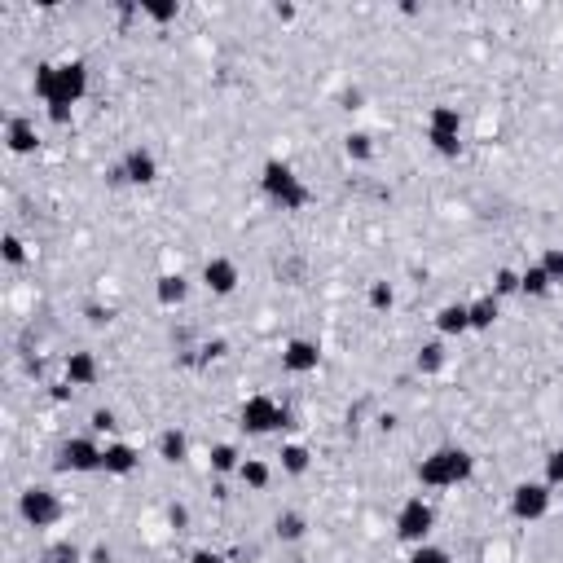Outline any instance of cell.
<instances>
[{
	"instance_id": "6da1fadb",
	"label": "cell",
	"mask_w": 563,
	"mask_h": 563,
	"mask_svg": "<svg viewBox=\"0 0 563 563\" xmlns=\"http://www.w3.org/2000/svg\"><path fill=\"white\" fill-rule=\"evenodd\" d=\"M31 88H36V97L44 102V110H75L88 97V66L80 58L40 62Z\"/></svg>"
},
{
	"instance_id": "7a4b0ae2",
	"label": "cell",
	"mask_w": 563,
	"mask_h": 563,
	"mask_svg": "<svg viewBox=\"0 0 563 563\" xmlns=\"http://www.w3.org/2000/svg\"><path fill=\"white\" fill-rule=\"evenodd\" d=\"M476 476V454L462 445H440L418 462V484L423 489H458Z\"/></svg>"
},
{
	"instance_id": "3957f363",
	"label": "cell",
	"mask_w": 563,
	"mask_h": 563,
	"mask_svg": "<svg viewBox=\"0 0 563 563\" xmlns=\"http://www.w3.org/2000/svg\"><path fill=\"white\" fill-rule=\"evenodd\" d=\"M260 190L269 203H278L282 212H300V207L313 203V190L304 185V176L291 168V163H282V159H269L260 168Z\"/></svg>"
},
{
	"instance_id": "277c9868",
	"label": "cell",
	"mask_w": 563,
	"mask_h": 563,
	"mask_svg": "<svg viewBox=\"0 0 563 563\" xmlns=\"http://www.w3.org/2000/svg\"><path fill=\"white\" fill-rule=\"evenodd\" d=\"M286 423H291V410H286L282 401H273L269 392L247 396V401H242V410H238V427L247 436H273V432H282Z\"/></svg>"
},
{
	"instance_id": "5b68a950",
	"label": "cell",
	"mask_w": 563,
	"mask_h": 563,
	"mask_svg": "<svg viewBox=\"0 0 563 563\" xmlns=\"http://www.w3.org/2000/svg\"><path fill=\"white\" fill-rule=\"evenodd\" d=\"M427 146L445 159H458L462 154V110L458 106H432L427 110Z\"/></svg>"
},
{
	"instance_id": "8992f818",
	"label": "cell",
	"mask_w": 563,
	"mask_h": 563,
	"mask_svg": "<svg viewBox=\"0 0 563 563\" xmlns=\"http://www.w3.org/2000/svg\"><path fill=\"white\" fill-rule=\"evenodd\" d=\"M432 528H436V506L427 502L423 493H414V498L401 502V511H396V537H401L405 546L432 542Z\"/></svg>"
},
{
	"instance_id": "52a82bcc",
	"label": "cell",
	"mask_w": 563,
	"mask_h": 563,
	"mask_svg": "<svg viewBox=\"0 0 563 563\" xmlns=\"http://www.w3.org/2000/svg\"><path fill=\"white\" fill-rule=\"evenodd\" d=\"M102 454H106V445L93 432H88V436H71V440H62V445H58V471H71V476H93V471H102Z\"/></svg>"
},
{
	"instance_id": "ba28073f",
	"label": "cell",
	"mask_w": 563,
	"mask_h": 563,
	"mask_svg": "<svg viewBox=\"0 0 563 563\" xmlns=\"http://www.w3.org/2000/svg\"><path fill=\"white\" fill-rule=\"evenodd\" d=\"M550 506H555V489H550L546 480H520L511 489V515L520 524H537L550 515Z\"/></svg>"
},
{
	"instance_id": "9c48e42d",
	"label": "cell",
	"mask_w": 563,
	"mask_h": 563,
	"mask_svg": "<svg viewBox=\"0 0 563 563\" xmlns=\"http://www.w3.org/2000/svg\"><path fill=\"white\" fill-rule=\"evenodd\" d=\"M18 515L27 528H53L66 515L62 498L53 489H44V484H31L27 493H18Z\"/></svg>"
},
{
	"instance_id": "30bf717a",
	"label": "cell",
	"mask_w": 563,
	"mask_h": 563,
	"mask_svg": "<svg viewBox=\"0 0 563 563\" xmlns=\"http://www.w3.org/2000/svg\"><path fill=\"white\" fill-rule=\"evenodd\" d=\"M110 181L115 185H154L159 181V159H154V150L132 146L124 159H119V168L110 172Z\"/></svg>"
},
{
	"instance_id": "8fae6325",
	"label": "cell",
	"mask_w": 563,
	"mask_h": 563,
	"mask_svg": "<svg viewBox=\"0 0 563 563\" xmlns=\"http://www.w3.org/2000/svg\"><path fill=\"white\" fill-rule=\"evenodd\" d=\"M322 366V348H317V339H286L282 344V370L295 374V379H304V374H317Z\"/></svg>"
},
{
	"instance_id": "7c38bea8",
	"label": "cell",
	"mask_w": 563,
	"mask_h": 563,
	"mask_svg": "<svg viewBox=\"0 0 563 563\" xmlns=\"http://www.w3.org/2000/svg\"><path fill=\"white\" fill-rule=\"evenodd\" d=\"M62 374H66V388H93L97 379H102V361H97V352H66L62 361Z\"/></svg>"
},
{
	"instance_id": "4fadbf2b",
	"label": "cell",
	"mask_w": 563,
	"mask_h": 563,
	"mask_svg": "<svg viewBox=\"0 0 563 563\" xmlns=\"http://www.w3.org/2000/svg\"><path fill=\"white\" fill-rule=\"evenodd\" d=\"M238 282H242V273H238V264L229 260V256H212V260L203 264V286L212 295H220V300H225V295H234Z\"/></svg>"
},
{
	"instance_id": "5bb4252c",
	"label": "cell",
	"mask_w": 563,
	"mask_h": 563,
	"mask_svg": "<svg viewBox=\"0 0 563 563\" xmlns=\"http://www.w3.org/2000/svg\"><path fill=\"white\" fill-rule=\"evenodd\" d=\"M141 467V449L128 445V440H106V454H102V476L124 480Z\"/></svg>"
},
{
	"instance_id": "9a60e30c",
	"label": "cell",
	"mask_w": 563,
	"mask_h": 563,
	"mask_svg": "<svg viewBox=\"0 0 563 563\" xmlns=\"http://www.w3.org/2000/svg\"><path fill=\"white\" fill-rule=\"evenodd\" d=\"M5 150H9V154H36V150H40L36 119L9 115V119H5Z\"/></svg>"
},
{
	"instance_id": "2e32d148",
	"label": "cell",
	"mask_w": 563,
	"mask_h": 563,
	"mask_svg": "<svg viewBox=\"0 0 563 563\" xmlns=\"http://www.w3.org/2000/svg\"><path fill=\"white\" fill-rule=\"evenodd\" d=\"M436 335L440 339H462V335H471V308L454 300V304H440L436 308Z\"/></svg>"
},
{
	"instance_id": "e0dca14e",
	"label": "cell",
	"mask_w": 563,
	"mask_h": 563,
	"mask_svg": "<svg viewBox=\"0 0 563 563\" xmlns=\"http://www.w3.org/2000/svg\"><path fill=\"white\" fill-rule=\"evenodd\" d=\"M154 300L163 308H181L190 300V278H185V273H163V278L154 282Z\"/></svg>"
},
{
	"instance_id": "ac0fdd59",
	"label": "cell",
	"mask_w": 563,
	"mask_h": 563,
	"mask_svg": "<svg viewBox=\"0 0 563 563\" xmlns=\"http://www.w3.org/2000/svg\"><path fill=\"white\" fill-rule=\"evenodd\" d=\"M471 308V330H480V335H484V330H493V326H498V317H502V300H498V295H480V300H471L467 304Z\"/></svg>"
},
{
	"instance_id": "d6986e66",
	"label": "cell",
	"mask_w": 563,
	"mask_h": 563,
	"mask_svg": "<svg viewBox=\"0 0 563 563\" xmlns=\"http://www.w3.org/2000/svg\"><path fill=\"white\" fill-rule=\"evenodd\" d=\"M278 458H282V476H291V480L308 476V467H313V454H308V445H300V440H286Z\"/></svg>"
},
{
	"instance_id": "ffe728a7",
	"label": "cell",
	"mask_w": 563,
	"mask_h": 563,
	"mask_svg": "<svg viewBox=\"0 0 563 563\" xmlns=\"http://www.w3.org/2000/svg\"><path fill=\"white\" fill-rule=\"evenodd\" d=\"M550 291H555V282H550V273L542 269V264H528V269H520V295H524V300H546Z\"/></svg>"
},
{
	"instance_id": "44dd1931",
	"label": "cell",
	"mask_w": 563,
	"mask_h": 563,
	"mask_svg": "<svg viewBox=\"0 0 563 563\" xmlns=\"http://www.w3.org/2000/svg\"><path fill=\"white\" fill-rule=\"evenodd\" d=\"M159 458L168 462V467H181V462L190 458V436H185L181 427H168V432L159 436Z\"/></svg>"
},
{
	"instance_id": "7402d4cb",
	"label": "cell",
	"mask_w": 563,
	"mask_h": 563,
	"mask_svg": "<svg viewBox=\"0 0 563 563\" xmlns=\"http://www.w3.org/2000/svg\"><path fill=\"white\" fill-rule=\"evenodd\" d=\"M273 537H278L282 546H295V542H304L308 537V520L300 511H282L278 520H273Z\"/></svg>"
},
{
	"instance_id": "603a6c76",
	"label": "cell",
	"mask_w": 563,
	"mask_h": 563,
	"mask_svg": "<svg viewBox=\"0 0 563 563\" xmlns=\"http://www.w3.org/2000/svg\"><path fill=\"white\" fill-rule=\"evenodd\" d=\"M207 462H212V471H216V476H238L242 454H238V445H229V440H220V445H212V454H207Z\"/></svg>"
},
{
	"instance_id": "cb8c5ba5",
	"label": "cell",
	"mask_w": 563,
	"mask_h": 563,
	"mask_svg": "<svg viewBox=\"0 0 563 563\" xmlns=\"http://www.w3.org/2000/svg\"><path fill=\"white\" fill-rule=\"evenodd\" d=\"M445 366H449V352H445V344H440V339H432V344L418 348V357H414V370H418V374H440Z\"/></svg>"
},
{
	"instance_id": "d4e9b609",
	"label": "cell",
	"mask_w": 563,
	"mask_h": 563,
	"mask_svg": "<svg viewBox=\"0 0 563 563\" xmlns=\"http://www.w3.org/2000/svg\"><path fill=\"white\" fill-rule=\"evenodd\" d=\"M238 480L247 484V489H269V480H273V467L264 458H242V467H238Z\"/></svg>"
},
{
	"instance_id": "484cf974",
	"label": "cell",
	"mask_w": 563,
	"mask_h": 563,
	"mask_svg": "<svg viewBox=\"0 0 563 563\" xmlns=\"http://www.w3.org/2000/svg\"><path fill=\"white\" fill-rule=\"evenodd\" d=\"M40 563H88V550H80L75 542H49L44 546V555H40Z\"/></svg>"
},
{
	"instance_id": "4316f807",
	"label": "cell",
	"mask_w": 563,
	"mask_h": 563,
	"mask_svg": "<svg viewBox=\"0 0 563 563\" xmlns=\"http://www.w3.org/2000/svg\"><path fill=\"white\" fill-rule=\"evenodd\" d=\"M141 18H150L154 27H168V22L181 18V5L176 0H141Z\"/></svg>"
},
{
	"instance_id": "83f0119b",
	"label": "cell",
	"mask_w": 563,
	"mask_h": 563,
	"mask_svg": "<svg viewBox=\"0 0 563 563\" xmlns=\"http://www.w3.org/2000/svg\"><path fill=\"white\" fill-rule=\"evenodd\" d=\"M344 154H348V163H370L374 159V137H370V132H348V137H344Z\"/></svg>"
},
{
	"instance_id": "f1b7e54d",
	"label": "cell",
	"mask_w": 563,
	"mask_h": 563,
	"mask_svg": "<svg viewBox=\"0 0 563 563\" xmlns=\"http://www.w3.org/2000/svg\"><path fill=\"white\" fill-rule=\"evenodd\" d=\"M0 260H5L9 269H22V264H27V242L18 234H5L0 238Z\"/></svg>"
},
{
	"instance_id": "f546056e",
	"label": "cell",
	"mask_w": 563,
	"mask_h": 563,
	"mask_svg": "<svg viewBox=\"0 0 563 563\" xmlns=\"http://www.w3.org/2000/svg\"><path fill=\"white\" fill-rule=\"evenodd\" d=\"M366 300H370V308H374V313H388V308L396 304V291H392V282H370Z\"/></svg>"
},
{
	"instance_id": "4dcf8cb0",
	"label": "cell",
	"mask_w": 563,
	"mask_h": 563,
	"mask_svg": "<svg viewBox=\"0 0 563 563\" xmlns=\"http://www.w3.org/2000/svg\"><path fill=\"white\" fill-rule=\"evenodd\" d=\"M542 480L550 484V489H563V449H550V454L542 458Z\"/></svg>"
},
{
	"instance_id": "1f68e13d",
	"label": "cell",
	"mask_w": 563,
	"mask_h": 563,
	"mask_svg": "<svg viewBox=\"0 0 563 563\" xmlns=\"http://www.w3.org/2000/svg\"><path fill=\"white\" fill-rule=\"evenodd\" d=\"M410 563H454V555H449L445 546L423 542V546H414V550H410Z\"/></svg>"
},
{
	"instance_id": "d6a6232c",
	"label": "cell",
	"mask_w": 563,
	"mask_h": 563,
	"mask_svg": "<svg viewBox=\"0 0 563 563\" xmlns=\"http://www.w3.org/2000/svg\"><path fill=\"white\" fill-rule=\"evenodd\" d=\"M537 264H542V269L550 273V282L563 286V247H546V251H542V260H537Z\"/></svg>"
},
{
	"instance_id": "836d02e7",
	"label": "cell",
	"mask_w": 563,
	"mask_h": 563,
	"mask_svg": "<svg viewBox=\"0 0 563 563\" xmlns=\"http://www.w3.org/2000/svg\"><path fill=\"white\" fill-rule=\"evenodd\" d=\"M493 295L506 300V295H520V273L515 269H498V278H493Z\"/></svg>"
},
{
	"instance_id": "e575fe53",
	"label": "cell",
	"mask_w": 563,
	"mask_h": 563,
	"mask_svg": "<svg viewBox=\"0 0 563 563\" xmlns=\"http://www.w3.org/2000/svg\"><path fill=\"white\" fill-rule=\"evenodd\" d=\"M88 427H93V436H110V432H119V414L115 410H93Z\"/></svg>"
},
{
	"instance_id": "d590c367",
	"label": "cell",
	"mask_w": 563,
	"mask_h": 563,
	"mask_svg": "<svg viewBox=\"0 0 563 563\" xmlns=\"http://www.w3.org/2000/svg\"><path fill=\"white\" fill-rule=\"evenodd\" d=\"M84 317H88L93 326H110V322H115V313H110V308H102V304H88Z\"/></svg>"
},
{
	"instance_id": "8d00e7d4",
	"label": "cell",
	"mask_w": 563,
	"mask_h": 563,
	"mask_svg": "<svg viewBox=\"0 0 563 563\" xmlns=\"http://www.w3.org/2000/svg\"><path fill=\"white\" fill-rule=\"evenodd\" d=\"M190 563H225V555H220V550H212V546H198L194 555H190Z\"/></svg>"
},
{
	"instance_id": "74e56055",
	"label": "cell",
	"mask_w": 563,
	"mask_h": 563,
	"mask_svg": "<svg viewBox=\"0 0 563 563\" xmlns=\"http://www.w3.org/2000/svg\"><path fill=\"white\" fill-rule=\"evenodd\" d=\"M88 563H115V550H110V546H93V550H88Z\"/></svg>"
},
{
	"instance_id": "f35d334b",
	"label": "cell",
	"mask_w": 563,
	"mask_h": 563,
	"mask_svg": "<svg viewBox=\"0 0 563 563\" xmlns=\"http://www.w3.org/2000/svg\"><path fill=\"white\" fill-rule=\"evenodd\" d=\"M225 357V339H212V344H203V361H216Z\"/></svg>"
},
{
	"instance_id": "ab89813d",
	"label": "cell",
	"mask_w": 563,
	"mask_h": 563,
	"mask_svg": "<svg viewBox=\"0 0 563 563\" xmlns=\"http://www.w3.org/2000/svg\"><path fill=\"white\" fill-rule=\"evenodd\" d=\"M44 115L53 119L58 128H66V124H75V110H44Z\"/></svg>"
},
{
	"instance_id": "60d3db41",
	"label": "cell",
	"mask_w": 563,
	"mask_h": 563,
	"mask_svg": "<svg viewBox=\"0 0 563 563\" xmlns=\"http://www.w3.org/2000/svg\"><path fill=\"white\" fill-rule=\"evenodd\" d=\"M168 520H172V528H185V524H190V511H185V506H172Z\"/></svg>"
},
{
	"instance_id": "b9f144b4",
	"label": "cell",
	"mask_w": 563,
	"mask_h": 563,
	"mask_svg": "<svg viewBox=\"0 0 563 563\" xmlns=\"http://www.w3.org/2000/svg\"><path fill=\"white\" fill-rule=\"evenodd\" d=\"M273 18H282V22H291V18H295V5H273Z\"/></svg>"
}]
</instances>
